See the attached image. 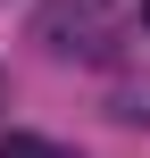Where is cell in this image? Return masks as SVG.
I'll return each instance as SVG.
<instances>
[{
    "mask_svg": "<svg viewBox=\"0 0 150 158\" xmlns=\"http://www.w3.org/2000/svg\"><path fill=\"white\" fill-rule=\"evenodd\" d=\"M0 158H75V150H58V142H42V133H8Z\"/></svg>",
    "mask_w": 150,
    "mask_h": 158,
    "instance_id": "obj_2",
    "label": "cell"
},
{
    "mask_svg": "<svg viewBox=\"0 0 150 158\" xmlns=\"http://www.w3.org/2000/svg\"><path fill=\"white\" fill-rule=\"evenodd\" d=\"M142 25H150V0H142Z\"/></svg>",
    "mask_w": 150,
    "mask_h": 158,
    "instance_id": "obj_3",
    "label": "cell"
},
{
    "mask_svg": "<svg viewBox=\"0 0 150 158\" xmlns=\"http://www.w3.org/2000/svg\"><path fill=\"white\" fill-rule=\"evenodd\" d=\"M117 33H125L117 0H50L33 17V42L58 58H117Z\"/></svg>",
    "mask_w": 150,
    "mask_h": 158,
    "instance_id": "obj_1",
    "label": "cell"
}]
</instances>
